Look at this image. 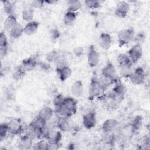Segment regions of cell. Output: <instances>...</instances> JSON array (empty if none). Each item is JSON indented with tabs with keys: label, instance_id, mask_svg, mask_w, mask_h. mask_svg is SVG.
<instances>
[{
	"label": "cell",
	"instance_id": "obj_25",
	"mask_svg": "<svg viewBox=\"0 0 150 150\" xmlns=\"http://www.w3.org/2000/svg\"><path fill=\"white\" fill-rule=\"evenodd\" d=\"M34 16V10L32 8H27L23 10L22 12V19L29 22L32 21V19Z\"/></svg>",
	"mask_w": 150,
	"mask_h": 150
},
{
	"label": "cell",
	"instance_id": "obj_35",
	"mask_svg": "<svg viewBox=\"0 0 150 150\" xmlns=\"http://www.w3.org/2000/svg\"><path fill=\"white\" fill-rule=\"evenodd\" d=\"M84 4L86 6L90 9H96L97 8L100 6V2L96 0H92V1H84Z\"/></svg>",
	"mask_w": 150,
	"mask_h": 150
},
{
	"label": "cell",
	"instance_id": "obj_31",
	"mask_svg": "<svg viewBox=\"0 0 150 150\" xmlns=\"http://www.w3.org/2000/svg\"><path fill=\"white\" fill-rule=\"evenodd\" d=\"M59 54L56 50H50L46 55V60L47 62H54Z\"/></svg>",
	"mask_w": 150,
	"mask_h": 150
},
{
	"label": "cell",
	"instance_id": "obj_22",
	"mask_svg": "<svg viewBox=\"0 0 150 150\" xmlns=\"http://www.w3.org/2000/svg\"><path fill=\"white\" fill-rule=\"evenodd\" d=\"M17 20L14 15H8L5 20L4 28L5 30L9 31L12 27H13L17 23Z\"/></svg>",
	"mask_w": 150,
	"mask_h": 150
},
{
	"label": "cell",
	"instance_id": "obj_39",
	"mask_svg": "<svg viewBox=\"0 0 150 150\" xmlns=\"http://www.w3.org/2000/svg\"><path fill=\"white\" fill-rule=\"evenodd\" d=\"M45 2L42 1H39V0H35L32 1L30 2V7L32 8L33 9L36 8V9H39L42 8Z\"/></svg>",
	"mask_w": 150,
	"mask_h": 150
},
{
	"label": "cell",
	"instance_id": "obj_5",
	"mask_svg": "<svg viewBox=\"0 0 150 150\" xmlns=\"http://www.w3.org/2000/svg\"><path fill=\"white\" fill-rule=\"evenodd\" d=\"M145 78V74L142 68L138 67L132 71L131 74L129 77L131 82L135 85H139L142 84Z\"/></svg>",
	"mask_w": 150,
	"mask_h": 150
},
{
	"label": "cell",
	"instance_id": "obj_7",
	"mask_svg": "<svg viewBox=\"0 0 150 150\" xmlns=\"http://www.w3.org/2000/svg\"><path fill=\"white\" fill-rule=\"evenodd\" d=\"M129 10V5L125 1H120L117 3L115 13V15L121 18H125Z\"/></svg>",
	"mask_w": 150,
	"mask_h": 150
},
{
	"label": "cell",
	"instance_id": "obj_21",
	"mask_svg": "<svg viewBox=\"0 0 150 150\" xmlns=\"http://www.w3.org/2000/svg\"><path fill=\"white\" fill-rule=\"evenodd\" d=\"M56 126L60 131L63 132L67 131L70 129V125L67 120V118L66 117H59L56 123Z\"/></svg>",
	"mask_w": 150,
	"mask_h": 150
},
{
	"label": "cell",
	"instance_id": "obj_6",
	"mask_svg": "<svg viewBox=\"0 0 150 150\" xmlns=\"http://www.w3.org/2000/svg\"><path fill=\"white\" fill-rule=\"evenodd\" d=\"M127 54L129 56L131 63L137 62L141 59L142 55V49L141 45L136 43L128 50Z\"/></svg>",
	"mask_w": 150,
	"mask_h": 150
},
{
	"label": "cell",
	"instance_id": "obj_17",
	"mask_svg": "<svg viewBox=\"0 0 150 150\" xmlns=\"http://www.w3.org/2000/svg\"><path fill=\"white\" fill-rule=\"evenodd\" d=\"M37 65V61L34 57H29L23 60L20 66L25 71L32 70Z\"/></svg>",
	"mask_w": 150,
	"mask_h": 150
},
{
	"label": "cell",
	"instance_id": "obj_8",
	"mask_svg": "<svg viewBox=\"0 0 150 150\" xmlns=\"http://www.w3.org/2000/svg\"><path fill=\"white\" fill-rule=\"evenodd\" d=\"M99 61V53L97 52L93 46L90 47L87 54V62L88 65L91 67H96L98 64Z\"/></svg>",
	"mask_w": 150,
	"mask_h": 150
},
{
	"label": "cell",
	"instance_id": "obj_26",
	"mask_svg": "<svg viewBox=\"0 0 150 150\" xmlns=\"http://www.w3.org/2000/svg\"><path fill=\"white\" fill-rule=\"evenodd\" d=\"M117 60L120 66L131 65L132 63L128 54L124 53L120 54L117 58Z\"/></svg>",
	"mask_w": 150,
	"mask_h": 150
},
{
	"label": "cell",
	"instance_id": "obj_3",
	"mask_svg": "<svg viewBox=\"0 0 150 150\" xmlns=\"http://www.w3.org/2000/svg\"><path fill=\"white\" fill-rule=\"evenodd\" d=\"M104 88L100 81L96 78H94L90 84L89 95L91 98H95L99 96L103 92Z\"/></svg>",
	"mask_w": 150,
	"mask_h": 150
},
{
	"label": "cell",
	"instance_id": "obj_12",
	"mask_svg": "<svg viewBox=\"0 0 150 150\" xmlns=\"http://www.w3.org/2000/svg\"><path fill=\"white\" fill-rule=\"evenodd\" d=\"M33 140L30 137L25 134L22 137L18 143V148L20 149H29L33 148Z\"/></svg>",
	"mask_w": 150,
	"mask_h": 150
},
{
	"label": "cell",
	"instance_id": "obj_15",
	"mask_svg": "<svg viewBox=\"0 0 150 150\" xmlns=\"http://www.w3.org/2000/svg\"><path fill=\"white\" fill-rule=\"evenodd\" d=\"M53 114L54 112L52 108L49 106H45L40 110L38 116L45 121L48 122L52 118Z\"/></svg>",
	"mask_w": 150,
	"mask_h": 150
},
{
	"label": "cell",
	"instance_id": "obj_11",
	"mask_svg": "<svg viewBox=\"0 0 150 150\" xmlns=\"http://www.w3.org/2000/svg\"><path fill=\"white\" fill-rule=\"evenodd\" d=\"M116 69L111 63H107L102 69V76L111 79H114L116 75Z\"/></svg>",
	"mask_w": 150,
	"mask_h": 150
},
{
	"label": "cell",
	"instance_id": "obj_37",
	"mask_svg": "<svg viewBox=\"0 0 150 150\" xmlns=\"http://www.w3.org/2000/svg\"><path fill=\"white\" fill-rule=\"evenodd\" d=\"M64 98H65L62 94L56 95L53 99V104L54 105V107H59V105L62 104L64 100Z\"/></svg>",
	"mask_w": 150,
	"mask_h": 150
},
{
	"label": "cell",
	"instance_id": "obj_28",
	"mask_svg": "<svg viewBox=\"0 0 150 150\" xmlns=\"http://www.w3.org/2000/svg\"><path fill=\"white\" fill-rule=\"evenodd\" d=\"M54 63L56 66V69H61L62 67L68 66V62L67 59L64 56L60 54H59V56L54 60Z\"/></svg>",
	"mask_w": 150,
	"mask_h": 150
},
{
	"label": "cell",
	"instance_id": "obj_42",
	"mask_svg": "<svg viewBox=\"0 0 150 150\" xmlns=\"http://www.w3.org/2000/svg\"><path fill=\"white\" fill-rule=\"evenodd\" d=\"M59 148V143H50V142H49L47 149L55 150V149H57Z\"/></svg>",
	"mask_w": 150,
	"mask_h": 150
},
{
	"label": "cell",
	"instance_id": "obj_29",
	"mask_svg": "<svg viewBox=\"0 0 150 150\" xmlns=\"http://www.w3.org/2000/svg\"><path fill=\"white\" fill-rule=\"evenodd\" d=\"M120 75L125 78H129L130 75L131 74L132 70L131 69V65L120 66Z\"/></svg>",
	"mask_w": 150,
	"mask_h": 150
},
{
	"label": "cell",
	"instance_id": "obj_33",
	"mask_svg": "<svg viewBox=\"0 0 150 150\" xmlns=\"http://www.w3.org/2000/svg\"><path fill=\"white\" fill-rule=\"evenodd\" d=\"M25 73H26V71H25L23 70V69L21 66H19L13 72V77L15 79H16V80H20V79H21L23 77Z\"/></svg>",
	"mask_w": 150,
	"mask_h": 150
},
{
	"label": "cell",
	"instance_id": "obj_30",
	"mask_svg": "<svg viewBox=\"0 0 150 150\" xmlns=\"http://www.w3.org/2000/svg\"><path fill=\"white\" fill-rule=\"evenodd\" d=\"M48 144L49 142L47 139H40L33 146L32 148L37 150H46L47 149Z\"/></svg>",
	"mask_w": 150,
	"mask_h": 150
},
{
	"label": "cell",
	"instance_id": "obj_40",
	"mask_svg": "<svg viewBox=\"0 0 150 150\" xmlns=\"http://www.w3.org/2000/svg\"><path fill=\"white\" fill-rule=\"evenodd\" d=\"M134 39L135 42H137V44L141 45V43L144 42L145 39V36L142 33H138L134 36Z\"/></svg>",
	"mask_w": 150,
	"mask_h": 150
},
{
	"label": "cell",
	"instance_id": "obj_34",
	"mask_svg": "<svg viewBox=\"0 0 150 150\" xmlns=\"http://www.w3.org/2000/svg\"><path fill=\"white\" fill-rule=\"evenodd\" d=\"M9 133L7 123H2L0 125V139L2 140Z\"/></svg>",
	"mask_w": 150,
	"mask_h": 150
},
{
	"label": "cell",
	"instance_id": "obj_23",
	"mask_svg": "<svg viewBox=\"0 0 150 150\" xmlns=\"http://www.w3.org/2000/svg\"><path fill=\"white\" fill-rule=\"evenodd\" d=\"M76 12L67 11L63 17V22L66 25H72L76 19Z\"/></svg>",
	"mask_w": 150,
	"mask_h": 150
},
{
	"label": "cell",
	"instance_id": "obj_4",
	"mask_svg": "<svg viewBox=\"0 0 150 150\" xmlns=\"http://www.w3.org/2000/svg\"><path fill=\"white\" fill-rule=\"evenodd\" d=\"M9 133L13 135L20 134L23 131L21 121L18 118H12L7 122Z\"/></svg>",
	"mask_w": 150,
	"mask_h": 150
},
{
	"label": "cell",
	"instance_id": "obj_32",
	"mask_svg": "<svg viewBox=\"0 0 150 150\" xmlns=\"http://www.w3.org/2000/svg\"><path fill=\"white\" fill-rule=\"evenodd\" d=\"M13 5L9 1H5L4 4V12L8 15H13Z\"/></svg>",
	"mask_w": 150,
	"mask_h": 150
},
{
	"label": "cell",
	"instance_id": "obj_24",
	"mask_svg": "<svg viewBox=\"0 0 150 150\" xmlns=\"http://www.w3.org/2000/svg\"><path fill=\"white\" fill-rule=\"evenodd\" d=\"M46 124V121H45L44 120H43L38 115L29 124L36 129L42 130V129L44 128Z\"/></svg>",
	"mask_w": 150,
	"mask_h": 150
},
{
	"label": "cell",
	"instance_id": "obj_19",
	"mask_svg": "<svg viewBox=\"0 0 150 150\" xmlns=\"http://www.w3.org/2000/svg\"><path fill=\"white\" fill-rule=\"evenodd\" d=\"M10 36L13 39H17L20 38L23 33V27L19 23H17L9 31Z\"/></svg>",
	"mask_w": 150,
	"mask_h": 150
},
{
	"label": "cell",
	"instance_id": "obj_18",
	"mask_svg": "<svg viewBox=\"0 0 150 150\" xmlns=\"http://www.w3.org/2000/svg\"><path fill=\"white\" fill-rule=\"evenodd\" d=\"M71 94L76 97H80L83 93V84L80 80L74 81L71 87Z\"/></svg>",
	"mask_w": 150,
	"mask_h": 150
},
{
	"label": "cell",
	"instance_id": "obj_20",
	"mask_svg": "<svg viewBox=\"0 0 150 150\" xmlns=\"http://www.w3.org/2000/svg\"><path fill=\"white\" fill-rule=\"evenodd\" d=\"M57 71L59 74L60 80L64 81L69 79L72 74L71 69L68 66H65L61 69H57Z\"/></svg>",
	"mask_w": 150,
	"mask_h": 150
},
{
	"label": "cell",
	"instance_id": "obj_1",
	"mask_svg": "<svg viewBox=\"0 0 150 150\" xmlns=\"http://www.w3.org/2000/svg\"><path fill=\"white\" fill-rule=\"evenodd\" d=\"M77 111V101L72 97H66L62 104L55 107V112L61 117L69 118L76 114Z\"/></svg>",
	"mask_w": 150,
	"mask_h": 150
},
{
	"label": "cell",
	"instance_id": "obj_10",
	"mask_svg": "<svg viewBox=\"0 0 150 150\" xmlns=\"http://www.w3.org/2000/svg\"><path fill=\"white\" fill-rule=\"evenodd\" d=\"M98 44L101 48L104 50L109 49L112 45L111 36L106 33H102L98 39Z\"/></svg>",
	"mask_w": 150,
	"mask_h": 150
},
{
	"label": "cell",
	"instance_id": "obj_36",
	"mask_svg": "<svg viewBox=\"0 0 150 150\" xmlns=\"http://www.w3.org/2000/svg\"><path fill=\"white\" fill-rule=\"evenodd\" d=\"M0 47L1 48H8V40L4 32H1L0 35Z\"/></svg>",
	"mask_w": 150,
	"mask_h": 150
},
{
	"label": "cell",
	"instance_id": "obj_9",
	"mask_svg": "<svg viewBox=\"0 0 150 150\" xmlns=\"http://www.w3.org/2000/svg\"><path fill=\"white\" fill-rule=\"evenodd\" d=\"M96 124V115L93 112L86 114L83 118V124L87 129H91L95 127Z\"/></svg>",
	"mask_w": 150,
	"mask_h": 150
},
{
	"label": "cell",
	"instance_id": "obj_16",
	"mask_svg": "<svg viewBox=\"0 0 150 150\" xmlns=\"http://www.w3.org/2000/svg\"><path fill=\"white\" fill-rule=\"evenodd\" d=\"M39 28V23L36 21H32L23 27V33L27 35H32L35 34Z\"/></svg>",
	"mask_w": 150,
	"mask_h": 150
},
{
	"label": "cell",
	"instance_id": "obj_14",
	"mask_svg": "<svg viewBox=\"0 0 150 150\" xmlns=\"http://www.w3.org/2000/svg\"><path fill=\"white\" fill-rule=\"evenodd\" d=\"M45 139L50 143H60L62 139V134L60 131L53 128L47 134Z\"/></svg>",
	"mask_w": 150,
	"mask_h": 150
},
{
	"label": "cell",
	"instance_id": "obj_2",
	"mask_svg": "<svg viewBox=\"0 0 150 150\" xmlns=\"http://www.w3.org/2000/svg\"><path fill=\"white\" fill-rule=\"evenodd\" d=\"M135 36V32L132 29H124L118 33V42L120 46H123L131 42Z\"/></svg>",
	"mask_w": 150,
	"mask_h": 150
},
{
	"label": "cell",
	"instance_id": "obj_13",
	"mask_svg": "<svg viewBox=\"0 0 150 150\" xmlns=\"http://www.w3.org/2000/svg\"><path fill=\"white\" fill-rule=\"evenodd\" d=\"M117 121L115 119L110 118L104 121L102 125V129L104 133H112L117 128Z\"/></svg>",
	"mask_w": 150,
	"mask_h": 150
},
{
	"label": "cell",
	"instance_id": "obj_27",
	"mask_svg": "<svg viewBox=\"0 0 150 150\" xmlns=\"http://www.w3.org/2000/svg\"><path fill=\"white\" fill-rule=\"evenodd\" d=\"M67 6L68 11L76 12L81 8L82 4L80 1L70 0L67 2Z\"/></svg>",
	"mask_w": 150,
	"mask_h": 150
},
{
	"label": "cell",
	"instance_id": "obj_38",
	"mask_svg": "<svg viewBox=\"0 0 150 150\" xmlns=\"http://www.w3.org/2000/svg\"><path fill=\"white\" fill-rule=\"evenodd\" d=\"M49 37L52 39V40H56L57 38H59L60 33V32L57 29H52L50 30L49 32Z\"/></svg>",
	"mask_w": 150,
	"mask_h": 150
},
{
	"label": "cell",
	"instance_id": "obj_41",
	"mask_svg": "<svg viewBox=\"0 0 150 150\" xmlns=\"http://www.w3.org/2000/svg\"><path fill=\"white\" fill-rule=\"evenodd\" d=\"M73 53L77 57L81 56L83 53V48L81 46H77L73 50Z\"/></svg>",
	"mask_w": 150,
	"mask_h": 150
}]
</instances>
